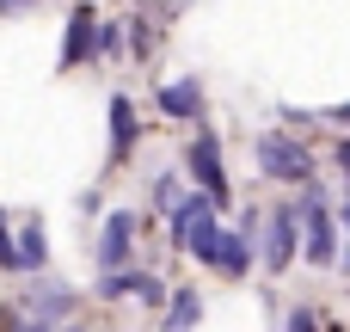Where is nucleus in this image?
I'll use <instances>...</instances> for the list:
<instances>
[{"mask_svg": "<svg viewBox=\"0 0 350 332\" xmlns=\"http://www.w3.org/2000/svg\"><path fill=\"white\" fill-rule=\"evenodd\" d=\"M252 148H258V166H265L271 179H283V185H314V154H308L301 142H289L283 129H265Z\"/></svg>", "mask_w": 350, "mask_h": 332, "instance_id": "obj_1", "label": "nucleus"}, {"mask_svg": "<svg viewBox=\"0 0 350 332\" xmlns=\"http://www.w3.org/2000/svg\"><path fill=\"white\" fill-rule=\"evenodd\" d=\"M301 222H308V259L314 265H332L338 259V234H332V209H326V191L320 185H301Z\"/></svg>", "mask_w": 350, "mask_h": 332, "instance_id": "obj_2", "label": "nucleus"}, {"mask_svg": "<svg viewBox=\"0 0 350 332\" xmlns=\"http://www.w3.org/2000/svg\"><path fill=\"white\" fill-rule=\"evenodd\" d=\"M295 246H301V209H271L265 216V271L283 277L295 265Z\"/></svg>", "mask_w": 350, "mask_h": 332, "instance_id": "obj_3", "label": "nucleus"}, {"mask_svg": "<svg viewBox=\"0 0 350 332\" xmlns=\"http://www.w3.org/2000/svg\"><path fill=\"white\" fill-rule=\"evenodd\" d=\"M191 179L203 185V197L215 209H228V173H221V142L215 136H197L191 142Z\"/></svg>", "mask_w": 350, "mask_h": 332, "instance_id": "obj_4", "label": "nucleus"}, {"mask_svg": "<svg viewBox=\"0 0 350 332\" xmlns=\"http://www.w3.org/2000/svg\"><path fill=\"white\" fill-rule=\"evenodd\" d=\"M129 240H135V216H105V234H98V265L105 271H123V259H129Z\"/></svg>", "mask_w": 350, "mask_h": 332, "instance_id": "obj_5", "label": "nucleus"}, {"mask_svg": "<svg viewBox=\"0 0 350 332\" xmlns=\"http://www.w3.org/2000/svg\"><path fill=\"white\" fill-rule=\"evenodd\" d=\"M98 290H105V296H142V302H160V296H166L160 277H148V271H105Z\"/></svg>", "mask_w": 350, "mask_h": 332, "instance_id": "obj_6", "label": "nucleus"}, {"mask_svg": "<svg viewBox=\"0 0 350 332\" xmlns=\"http://www.w3.org/2000/svg\"><path fill=\"white\" fill-rule=\"evenodd\" d=\"M160 111L191 123V117L203 111V86H197V80H172V86H160Z\"/></svg>", "mask_w": 350, "mask_h": 332, "instance_id": "obj_7", "label": "nucleus"}, {"mask_svg": "<svg viewBox=\"0 0 350 332\" xmlns=\"http://www.w3.org/2000/svg\"><path fill=\"white\" fill-rule=\"evenodd\" d=\"M209 265H215V271H228V277H246V265H252V246H246V234H221Z\"/></svg>", "mask_w": 350, "mask_h": 332, "instance_id": "obj_8", "label": "nucleus"}, {"mask_svg": "<svg viewBox=\"0 0 350 332\" xmlns=\"http://www.w3.org/2000/svg\"><path fill=\"white\" fill-rule=\"evenodd\" d=\"M92 25H98V18H92L86 6H74V18H68V49H62V62H80V55H86V49L98 43V31H92Z\"/></svg>", "mask_w": 350, "mask_h": 332, "instance_id": "obj_9", "label": "nucleus"}, {"mask_svg": "<svg viewBox=\"0 0 350 332\" xmlns=\"http://www.w3.org/2000/svg\"><path fill=\"white\" fill-rule=\"evenodd\" d=\"M129 142H135V105L117 92V99H111V148L129 154Z\"/></svg>", "mask_w": 350, "mask_h": 332, "instance_id": "obj_10", "label": "nucleus"}, {"mask_svg": "<svg viewBox=\"0 0 350 332\" xmlns=\"http://www.w3.org/2000/svg\"><path fill=\"white\" fill-rule=\"evenodd\" d=\"M197 314H203V302H197L191 290H178V296H172V314H166V332H191Z\"/></svg>", "mask_w": 350, "mask_h": 332, "instance_id": "obj_11", "label": "nucleus"}, {"mask_svg": "<svg viewBox=\"0 0 350 332\" xmlns=\"http://www.w3.org/2000/svg\"><path fill=\"white\" fill-rule=\"evenodd\" d=\"M43 265V228L25 222V240H18V271H37Z\"/></svg>", "mask_w": 350, "mask_h": 332, "instance_id": "obj_12", "label": "nucleus"}, {"mask_svg": "<svg viewBox=\"0 0 350 332\" xmlns=\"http://www.w3.org/2000/svg\"><path fill=\"white\" fill-rule=\"evenodd\" d=\"M37 308H43V320H62V314L74 308V296H68L62 283H43V290H37Z\"/></svg>", "mask_w": 350, "mask_h": 332, "instance_id": "obj_13", "label": "nucleus"}, {"mask_svg": "<svg viewBox=\"0 0 350 332\" xmlns=\"http://www.w3.org/2000/svg\"><path fill=\"white\" fill-rule=\"evenodd\" d=\"M289 332H320V314H314V308H295V314H289Z\"/></svg>", "mask_w": 350, "mask_h": 332, "instance_id": "obj_14", "label": "nucleus"}, {"mask_svg": "<svg viewBox=\"0 0 350 332\" xmlns=\"http://www.w3.org/2000/svg\"><path fill=\"white\" fill-rule=\"evenodd\" d=\"M98 49L117 55V49H123V31H117V25H98Z\"/></svg>", "mask_w": 350, "mask_h": 332, "instance_id": "obj_15", "label": "nucleus"}, {"mask_svg": "<svg viewBox=\"0 0 350 332\" xmlns=\"http://www.w3.org/2000/svg\"><path fill=\"white\" fill-rule=\"evenodd\" d=\"M0 265L18 271V246H12V234H6V222H0Z\"/></svg>", "mask_w": 350, "mask_h": 332, "instance_id": "obj_16", "label": "nucleus"}, {"mask_svg": "<svg viewBox=\"0 0 350 332\" xmlns=\"http://www.w3.org/2000/svg\"><path fill=\"white\" fill-rule=\"evenodd\" d=\"M154 203H172V209H178V179H160V185H154Z\"/></svg>", "mask_w": 350, "mask_h": 332, "instance_id": "obj_17", "label": "nucleus"}, {"mask_svg": "<svg viewBox=\"0 0 350 332\" xmlns=\"http://www.w3.org/2000/svg\"><path fill=\"white\" fill-rule=\"evenodd\" d=\"M25 6H37V0H0V18H12V12H25Z\"/></svg>", "mask_w": 350, "mask_h": 332, "instance_id": "obj_18", "label": "nucleus"}, {"mask_svg": "<svg viewBox=\"0 0 350 332\" xmlns=\"http://www.w3.org/2000/svg\"><path fill=\"white\" fill-rule=\"evenodd\" d=\"M338 166H345V173H350V142H345V148H338Z\"/></svg>", "mask_w": 350, "mask_h": 332, "instance_id": "obj_19", "label": "nucleus"}, {"mask_svg": "<svg viewBox=\"0 0 350 332\" xmlns=\"http://www.w3.org/2000/svg\"><path fill=\"white\" fill-rule=\"evenodd\" d=\"M332 117H338V123H350V105H338V111H332Z\"/></svg>", "mask_w": 350, "mask_h": 332, "instance_id": "obj_20", "label": "nucleus"}, {"mask_svg": "<svg viewBox=\"0 0 350 332\" xmlns=\"http://www.w3.org/2000/svg\"><path fill=\"white\" fill-rule=\"evenodd\" d=\"M345 228H350V203H345Z\"/></svg>", "mask_w": 350, "mask_h": 332, "instance_id": "obj_21", "label": "nucleus"}, {"mask_svg": "<svg viewBox=\"0 0 350 332\" xmlns=\"http://www.w3.org/2000/svg\"><path fill=\"white\" fill-rule=\"evenodd\" d=\"M25 332H31V327H25Z\"/></svg>", "mask_w": 350, "mask_h": 332, "instance_id": "obj_22", "label": "nucleus"}]
</instances>
